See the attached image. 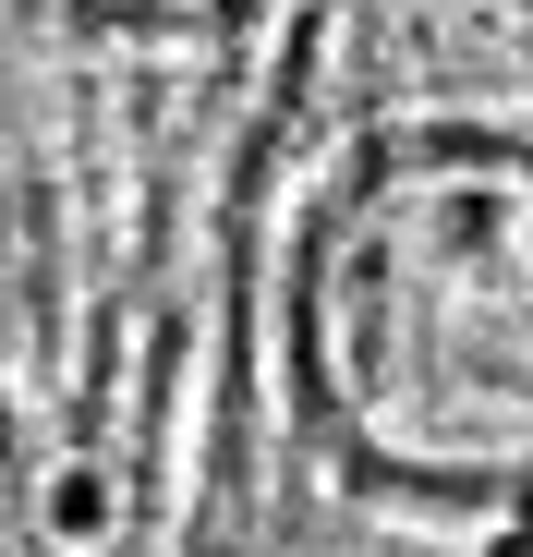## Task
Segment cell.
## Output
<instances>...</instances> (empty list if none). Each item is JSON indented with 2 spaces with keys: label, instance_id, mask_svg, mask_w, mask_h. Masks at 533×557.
Here are the masks:
<instances>
[{
  "label": "cell",
  "instance_id": "7a4b0ae2",
  "mask_svg": "<svg viewBox=\"0 0 533 557\" xmlns=\"http://www.w3.org/2000/svg\"><path fill=\"white\" fill-rule=\"evenodd\" d=\"M0 545H13V424H0Z\"/></svg>",
  "mask_w": 533,
  "mask_h": 557
},
{
  "label": "cell",
  "instance_id": "6da1fadb",
  "mask_svg": "<svg viewBox=\"0 0 533 557\" xmlns=\"http://www.w3.org/2000/svg\"><path fill=\"white\" fill-rule=\"evenodd\" d=\"M303 388L388 485H533V146L388 134L303 231Z\"/></svg>",
  "mask_w": 533,
  "mask_h": 557
}]
</instances>
